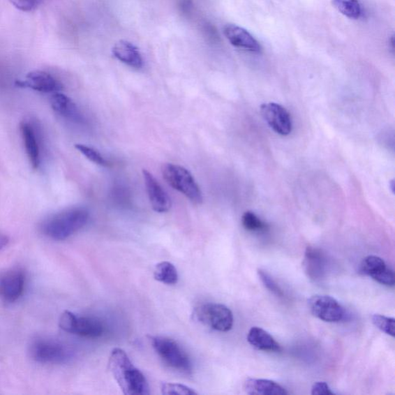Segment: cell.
I'll list each match as a JSON object with an SVG mask.
<instances>
[{"label": "cell", "instance_id": "obj_1", "mask_svg": "<svg viewBox=\"0 0 395 395\" xmlns=\"http://www.w3.org/2000/svg\"><path fill=\"white\" fill-rule=\"evenodd\" d=\"M108 368L124 394L148 395L149 385L140 370L135 367L126 351L114 348L109 358Z\"/></svg>", "mask_w": 395, "mask_h": 395}, {"label": "cell", "instance_id": "obj_2", "mask_svg": "<svg viewBox=\"0 0 395 395\" xmlns=\"http://www.w3.org/2000/svg\"><path fill=\"white\" fill-rule=\"evenodd\" d=\"M89 221V211L75 207L63 210L49 217L42 225L45 235L54 240L67 239L82 230Z\"/></svg>", "mask_w": 395, "mask_h": 395}, {"label": "cell", "instance_id": "obj_3", "mask_svg": "<svg viewBox=\"0 0 395 395\" xmlns=\"http://www.w3.org/2000/svg\"><path fill=\"white\" fill-rule=\"evenodd\" d=\"M149 341L154 350L166 364L183 374H191V360L177 341L161 336H150Z\"/></svg>", "mask_w": 395, "mask_h": 395}, {"label": "cell", "instance_id": "obj_4", "mask_svg": "<svg viewBox=\"0 0 395 395\" xmlns=\"http://www.w3.org/2000/svg\"><path fill=\"white\" fill-rule=\"evenodd\" d=\"M33 359L45 364H60L68 362L72 357V350L59 340L40 336L33 340L30 349Z\"/></svg>", "mask_w": 395, "mask_h": 395}, {"label": "cell", "instance_id": "obj_5", "mask_svg": "<svg viewBox=\"0 0 395 395\" xmlns=\"http://www.w3.org/2000/svg\"><path fill=\"white\" fill-rule=\"evenodd\" d=\"M163 175L167 184L195 204L203 201L200 188L190 172L179 165L167 163L163 167Z\"/></svg>", "mask_w": 395, "mask_h": 395}, {"label": "cell", "instance_id": "obj_6", "mask_svg": "<svg viewBox=\"0 0 395 395\" xmlns=\"http://www.w3.org/2000/svg\"><path fill=\"white\" fill-rule=\"evenodd\" d=\"M59 326L66 332L89 338H99L105 331V327L99 319L77 316L70 311L61 314Z\"/></svg>", "mask_w": 395, "mask_h": 395}, {"label": "cell", "instance_id": "obj_7", "mask_svg": "<svg viewBox=\"0 0 395 395\" xmlns=\"http://www.w3.org/2000/svg\"><path fill=\"white\" fill-rule=\"evenodd\" d=\"M195 317L202 324L217 331L228 332L233 327V314L223 304L210 303L198 306Z\"/></svg>", "mask_w": 395, "mask_h": 395}, {"label": "cell", "instance_id": "obj_8", "mask_svg": "<svg viewBox=\"0 0 395 395\" xmlns=\"http://www.w3.org/2000/svg\"><path fill=\"white\" fill-rule=\"evenodd\" d=\"M308 304L313 316L328 323H338L346 315L345 308L330 296H313L309 299Z\"/></svg>", "mask_w": 395, "mask_h": 395}, {"label": "cell", "instance_id": "obj_9", "mask_svg": "<svg viewBox=\"0 0 395 395\" xmlns=\"http://www.w3.org/2000/svg\"><path fill=\"white\" fill-rule=\"evenodd\" d=\"M260 111L263 119L276 133L283 136L291 133L292 128L291 117L283 106L276 103L263 104Z\"/></svg>", "mask_w": 395, "mask_h": 395}, {"label": "cell", "instance_id": "obj_10", "mask_svg": "<svg viewBox=\"0 0 395 395\" xmlns=\"http://www.w3.org/2000/svg\"><path fill=\"white\" fill-rule=\"evenodd\" d=\"M304 271L314 282L323 281L328 271V259L326 254L316 247L306 248L303 261Z\"/></svg>", "mask_w": 395, "mask_h": 395}, {"label": "cell", "instance_id": "obj_11", "mask_svg": "<svg viewBox=\"0 0 395 395\" xmlns=\"http://www.w3.org/2000/svg\"><path fill=\"white\" fill-rule=\"evenodd\" d=\"M26 276L24 271L11 269L0 277V297L7 302H15L24 294Z\"/></svg>", "mask_w": 395, "mask_h": 395}, {"label": "cell", "instance_id": "obj_12", "mask_svg": "<svg viewBox=\"0 0 395 395\" xmlns=\"http://www.w3.org/2000/svg\"><path fill=\"white\" fill-rule=\"evenodd\" d=\"M361 272L385 286H394L393 269L386 264L383 259L377 255H368L363 260Z\"/></svg>", "mask_w": 395, "mask_h": 395}, {"label": "cell", "instance_id": "obj_13", "mask_svg": "<svg viewBox=\"0 0 395 395\" xmlns=\"http://www.w3.org/2000/svg\"><path fill=\"white\" fill-rule=\"evenodd\" d=\"M16 85L22 89H32L41 93H52L63 89L61 84L49 73L34 70L29 73L25 79L17 80Z\"/></svg>", "mask_w": 395, "mask_h": 395}, {"label": "cell", "instance_id": "obj_14", "mask_svg": "<svg viewBox=\"0 0 395 395\" xmlns=\"http://www.w3.org/2000/svg\"><path fill=\"white\" fill-rule=\"evenodd\" d=\"M142 174L152 209L158 214L167 213L172 207L170 197L151 173L143 170Z\"/></svg>", "mask_w": 395, "mask_h": 395}, {"label": "cell", "instance_id": "obj_15", "mask_svg": "<svg viewBox=\"0 0 395 395\" xmlns=\"http://www.w3.org/2000/svg\"><path fill=\"white\" fill-rule=\"evenodd\" d=\"M223 32L225 38L234 47L245 49L255 54L261 53L262 47L260 43L243 27L235 24H228L225 26Z\"/></svg>", "mask_w": 395, "mask_h": 395}, {"label": "cell", "instance_id": "obj_16", "mask_svg": "<svg viewBox=\"0 0 395 395\" xmlns=\"http://www.w3.org/2000/svg\"><path fill=\"white\" fill-rule=\"evenodd\" d=\"M50 105L56 113L64 119L75 122L82 121V115L77 106L67 95L59 92L54 93L50 98Z\"/></svg>", "mask_w": 395, "mask_h": 395}, {"label": "cell", "instance_id": "obj_17", "mask_svg": "<svg viewBox=\"0 0 395 395\" xmlns=\"http://www.w3.org/2000/svg\"><path fill=\"white\" fill-rule=\"evenodd\" d=\"M20 131L28 158L33 170H36L40 163V149L35 130L30 122L23 121Z\"/></svg>", "mask_w": 395, "mask_h": 395}, {"label": "cell", "instance_id": "obj_18", "mask_svg": "<svg viewBox=\"0 0 395 395\" xmlns=\"http://www.w3.org/2000/svg\"><path fill=\"white\" fill-rule=\"evenodd\" d=\"M112 53L121 62L131 68L141 69L143 67V58L138 49L133 43L126 40L116 43Z\"/></svg>", "mask_w": 395, "mask_h": 395}, {"label": "cell", "instance_id": "obj_19", "mask_svg": "<svg viewBox=\"0 0 395 395\" xmlns=\"http://www.w3.org/2000/svg\"><path fill=\"white\" fill-rule=\"evenodd\" d=\"M244 390L251 395H286L288 392L281 385L267 379L248 378Z\"/></svg>", "mask_w": 395, "mask_h": 395}, {"label": "cell", "instance_id": "obj_20", "mask_svg": "<svg viewBox=\"0 0 395 395\" xmlns=\"http://www.w3.org/2000/svg\"><path fill=\"white\" fill-rule=\"evenodd\" d=\"M247 341L255 349L269 352H280L279 343L267 331L258 327H253L248 331Z\"/></svg>", "mask_w": 395, "mask_h": 395}, {"label": "cell", "instance_id": "obj_21", "mask_svg": "<svg viewBox=\"0 0 395 395\" xmlns=\"http://www.w3.org/2000/svg\"><path fill=\"white\" fill-rule=\"evenodd\" d=\"M155 279L167 285L177 284L179 274L177 268L170 262H162L156 265L154 272Z\"/></svg>", "mask_w": 395, "mask_h": 395}, {"label": "cell", "instance_id": "obj_22", "mask_svg": "<svg viewBox=\"0 0 395 395\" xmlns=\"http://www.w3.org/2000/svg\"><path fill=\"white\" fill-rule=\"evenodd\" d=\"M332 5L343 16L357 20L362 13V6L358 0H332Z\"/></svg>", "mask_w": 395, "mask_h": 395}, {"label": "cell", "instance_id": "obj_23", "mask_svg": "<svg viewBox=\"0 0 395 395\" xmlns=\"http://www.w3.org/2000/svg\"><path fill=\"white\" fill-rule=\"evenodd\" d=\"M242 224L245 230L250 232H262L268 230V225L253 211H248L242 217Z\"/></svg>", "mask_w": 395, "mask_h": 395}, {"label": "cell", "instance_id": "obj_24", "mask_svg": "<svg viewBox=\"0 0 395 395\" xmlns=\"http://www.w3.org/2000/svg\"><path fill=\"white\" fill-rule=\"evenodd\" d=\"M75 148L94 164L104 167L108 166L107 161L100 155L98 150L83 144H76Z\"/></svg>", "mask_w": 395, "mask_h": 395}, {"label": "cell", "instance_id": "obj_25", "mask_svg": "<svg viewBox=\"0 0 395 395\" xmlns=\"http://www.w3.org/2000/svg\"><path fill=\"white\" fill-rule=\"evenodd\" d=\"M371 320L372 323L379 330L394 338V318L380 315V314H374L371 317Z\"/></svg>", "mask_w": 395, "mask_h": 395}, {"label": "cell", "instance_id": "obj_26", "mask_svg": "<svg viewBox=\"0 0 395 395\" xmlns=\"http://www.w3.org/2000/svg\"><path fill=\"white\" fill-rule=\"evenodd\" d=\"M161 391L165 395H194L198 393L190 387L177 383H163Z\"/></svg>", "mask_w": 395, "mask_h": 395}, {"label": "cell", "instance_id": "obj_27", "mask_svg": "<svg viewBox=\"0 0 395 395\" xmlns=\"http://www.w3.org/2000/svg\"><path fill=\"white\" fill-rule=\"evenodd\" d=\"M258 274L263 285H264L270 292H273V294L278 297H284L285 295L283 290L270 275L266 271H263L262 269L258 270Z\"/></svg>", "mask_w": 395, "mask_h": 395}, {"label": "cell", "instance_id": "obj_28", "mask_svg": "<svg viewBox=\"0 0 395 395\" xmlns=\"http://www.w3.org/2000/svg\"><path fill=\"white\" fill-rule=\"evenodd\" d=\"M10 1L21 11L31 12L38 8L45 0H10Z\"/></svg>", "mask_w": 395, "mask_h": 395}, {"label": "cell", "instance_id": "obj_29", "mask_svg": "<svg viewBox=\"0 0 395 395\" xmlns=\"http://www.w3.org/2000/svg\"><path fill=\"white\" fill-rule=\"evenodd\" d=\"M311 394L313 395L334 394V393L331 391L330 386L324 382H319L314 384L312 387Z\"/></svg>", "mask_w": 395, "mask_h": 395}, {"label": "cell", "instance_id": "obj_30", "mask_svg": "<svg viewBox=\"0 0 395 395\" xmlns=\"http://www.w3.org/2000/svg\"><path fill=\"white\" fill-rule=\"evenodd\" d=\"M7 243H8V237L0 232V250L6 246Z\"/></svg>", "mask_w": 395, "mask_h": 395}]
</instances>
